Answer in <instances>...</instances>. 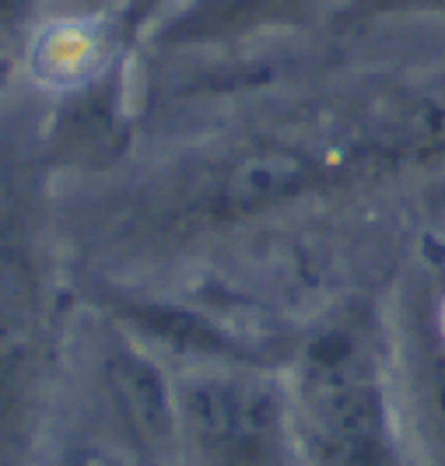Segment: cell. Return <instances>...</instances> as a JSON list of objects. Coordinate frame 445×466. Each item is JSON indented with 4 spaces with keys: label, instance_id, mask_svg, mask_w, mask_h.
<instances>
[{
    "label": "cell",
    "instance_id": "cell-3",
    "mask_svg": "<svg viewBox=\"0 0 445 466\" xmlns=\"http://www.w3.org/2000/svg\"><path fill=\"white\" fill-rule=\"evenodd\" d=\"M172 372L179 449L197 466H305L284 369L187 365Z\"/></svg>",
    "mask_w": 445,
    "mask_h": 466
},
{
    "label": "cell",
    "instance_id": "cell-7",
    "mask_svg": "<svg viewBox=\"0 0 445 466\" xmlns=\"http://www.w3.org/2000/svg\"><path fill=\"white\" fill-rule=\"evenodd\" d=\"M126 88V67L116 60L60 88L43 116V147L53 168H95L116 158L130 137Z\"/></svg>",
    "mask_w": 445,
    "mask_h": 466
},
{
    "label": "cell",
    "instance_id": "cell-9",
    "mask_svg": "<svg viewBox=\"0 0 445 466\" xmlns=\"http://www.w3.org/2000/svg\"><path fill=\"white\" fill-rule=\"evenodd\" d=\"M49 0H0V53L18 56L46 32Z\"/></svg>",
    "mask_w": 445,
    "mask_h": 466
},
{
    "label": "cell",
    "instance_id": "cell-1",
    "mask_svg": "<svg viewBox=\"0 0 445 466\" xmlns=\"http://www.w3.org/2000/svg\"><path fill=\"white\" fill-rule=\"evenodd\" d=\"M43 116L0 109V466H28L39 435L53 344L56 284L46 242Z\"/></svg>",
    "mask_w": 445,
    "mask_h": 466
},
{
    "label": "cell",
    "instance_id": "cell-4",
    "mask_svg": "<svg viewBox=\"0 0 445 466\" xmlns=\"http://www.w3.org/2000/svg\"><path fill=\"white\" fill-rule=\"evenodd\" d=\"M88 302L92 309L119 327L126 337L158 354L172 369L187 365H263V369H288L291 348H281L274 340H257L221 316L207 309L147 295L137 288L123 284H106L92 280L88 284Z\"/></svg>",
    "mask_w": 445,
    "mask_h": 466
},
{
    "label": "cell",
    "instance_id": "cell-5",
    "mask_svg": "<svg viewBox=\"0 0 445 466\" xmlns=\"http://www.w3.org/2000/svg\"><path fill=\"white\" fill-rule=\"evenodd\" d=\"M397 407L428 466H445V312L431 288L410 284L386 319Z\"/></svg>",
    "mask_w": 445,
    "mask_h": 466
},
{
    "label": "cell",
    "instance_id": "cell-2",
    "mask_svg": "<svg viewBox=\"0 0 445 466\" xmlns=\"http://www.w3.org/2000/svg\"><path fill=\"white\" fill-rule=\"evenodd\" d=\"M284 379L305 466H410L386 319L358 305L329 316L295 340Z\"/></svg>",
    "mask_w": 445,
    "mask_h": 466
},
{
    "label": "cell",
    "instance_id": "cell-12",
    "mask_svg": "<svg viewBox=\"0 0 445 466\" xmlns=\"http://www.w3.org/2000/svg\"><path fill=\"white\" fill-rule=\"evenodd\" d=\"M60 466H98V460H95V456H88V452H71V456H67Z\"/></svg>",
    "mask_w": 445,
    "mask_h": 466
},
{
    "label": "cell",
    "instance_id": "cell-6",
    "mask_svg": "<svg viewBox=\"0 0 445 466\" xmlns=\"http://www.w3.org/2000/svg\"><path fill=\"white\" fill-rule=\"evenodd\" d=\"M98 327L102 333L95 340V379L109 418L144 460L172 456L179 449L172 365L137 344L134 337H126L109 319H102Z\"/></svg>",
    "mask_w": 445,
    "mask_h": 466
},
{
    "label": "cell",
    "instance_id": "cell-8",
    "mask_svg": "<svg viewBox=\"0 0 445 466\" xmlns=\"http://www.w3.org/2000/svg\"><path fill=\"white\" fill-rule=\"evenodd\" d=\"M305 0H162L151 11L147 46L158 53L242 46L291 22Z\"/></svg>",
    "mask_w": 445,
    "mask_h": 466
},
{
    "label": "cell",
    "instance_id": "cell-14",
    "mask_svg": "<svg viewBox=\"0 0 445 466\" xmlns=\"http://www.w3.org/2000/svg\"><path fill=\"white\" fill-rule=\"evenodd\" d=\"M151 7H155V4H151Z\"/></svg>",
    "mask_w": 445,
    "mask_h": 466
},
{
    "label": "cell",
    "instance_id": "cell-13",
    "mask_svg": "<svg viewBox=\"0 0 445 466\" xmlns=\"http://www.w3.org/2000/svg\"><path fill=\"white\" fill-rule=\"evenodd\" d=\"M158 4H162V0H155V7H158ZM155 7H151V11H155Z\"/></svg>",
    "mask_w": 445,
    "mask_h": 466
},
{
    "label": "cell",
    "instance_id": "cell-10",
    "mask_svg": "<svg viewBox=\"0 0 445 466\" xmlns=\"http://www.w3.org/2000/svg\"><path fill=\"white\" fill-rule=\"evenodd\" d=\"M348 22H369V18H403V15H435L445 18V0H348L340 11Z\"/></svg>",
    "mask_w": 445,
    "mask_h": 466
},
{
    "label": "cell",
    "instance_id": "cell-11",
    "mask_svg": "<svg viewBox=\"0 0 445 466\" xmlns=\"http://www.w3.org/2000/svg\"><path fill=\"white\" fill-rule=\"evenodd\" d=\"M15 74H18V56H7V53H0V98L7 95L11 81H15Z\"/></svg>",
    "mask_w": 445,
    "mask_h": 466
}]
</instances>
